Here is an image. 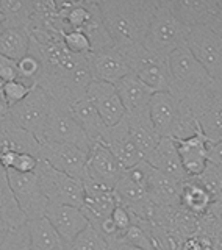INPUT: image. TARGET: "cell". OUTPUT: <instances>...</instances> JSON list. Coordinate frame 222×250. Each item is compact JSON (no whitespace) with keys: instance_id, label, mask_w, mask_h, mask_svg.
Wrapping results in <instances>:
<instances>
[{"instance_id":"41","label":"cell","mask_w":222,"mask_h":250,"mask_svg":"<svg viewBox=\"0 0 222 250\" xmlns=\"http://www.w3.org/2000/svg\"><path fill=\"white\" fill-rule=\"evenodd\" d=\"M207 163L222 170V141L211 146L210 152L207 155Z\"/></svg>"},{"instance_id":"9","label":"cell","mask_w":222,"mask_h":250,"mask_svg":"<svg viewBox=\"0 0 222 250\" xmlns=\"http://www.w3.org/2000/svg\"><path fill=\"white\" fill-rule=\"evenodd\" d=\"M5 172L14 197L18 200L21 209L23 211V214H25L27 221L30 222L44 217L45 209L49 207V200L44 195L35 172H30V174H22V172L16 170Z\"/></svg>"},{"instance_id":"27","label":"cell","mask_w":222,"mask_h":250,"mask_svg":"<svg viewBox=\"0 0 222 250\" xmlns=\"http://www.w3.org/2000/svg\"><path fill=\"white\" fill-rule=\"evenodd\" d=\"M27 229L31 250H69V244L45 217L27 222Z\"/></svg>"},{"instance_id":"3","label":"cell","mask_w":222,"mask_h":250,"mask_svg":"<svg viewBox=\"0 0 222 250\" xmlns=\"http://www.w3.org/2000/svg\"><path fill=\"white\" fill-rule=\"evenodd\" d=\"M189 30L191 28L183 25L171 13L166 0H158L155 14L144 39V47L149 52L168 60L171 53L186 45Z\"/></svg>"},{"instance_id":"40","label":"cell","mask_w":222,"mask_h":250,"mask_svg":"<svg viewBox=\"0 0 222 250\" xmlns=\"http://www.w3.org/2000/svg\"><path fill=\"white\" fill-rule=\"evenodd\" d=\"M38 167V158L35 155L30 153H18L14 161V166L10 170L16 172H22V174H30V172H35Z\"/></svg>"},{"instance_id":"36","label":"cell","mask_w":222,"mask_h":250,"mask_svg":"<svg viewBox=\"0 0 222 250\" xmlns=\"http://www.w3.org/2000/svg\"><path fill=\"white\" fill-rule=\"evenodd\" d=\"M0 250H31L27 225L19 230L8 231L0 242Z\"/></svg>"},{"instance_id":"14","label":"cell","mask_w":222,"mask_h":250,"mask_svg":"<svg viewBox=\"0 0 222 250\" xmlns=\"http://www.w3.org/2000/svg\"><path fill=\"white\" fill-rule=\"evenodd\" d=\"M86 97L92 102V105L96 106L102 121L105 122L108 128L114 127L116 124L124 119L125 108L114 84L92 80L88 86V91H86Z\"/></svg>"},{"instance_id":"33","label":"cell","mask_w":222,"mask_h":250,"mask_svg":"<svg viewBox=\"0 0 222 250\" xmlns=\"http://www.w3.org/2000/svg\"><path fill=\"white\" fill-rule=\"evenodd\" d=\"M193 180L199 183L200 186H203L218 202L221 189H222V170L221 169L211 166V164L207 163V167L203 169L202 174L199 177L193 178Z\"/></svg>"},{"instance_id":"25","label":"cell","mask_w":222,"mask_h":250,"mask_svg":"<svg viewBox=\"0 0 222 250\" xmlns=\"http://www.w3.org/2000/svg\"><path fill=\"white\" fill-rule=\"evenodd\" d=\"M114 86H116L119 97H121L122 105L125 108V113H132V111H136V109L147 108L150 97L155 94L133 72L121 78Z\"/></svg>"},{"instance_id":"28","label":"cell","mask_w":222,"mask_h":250,"mask_svg":"<svg viewBox=\"0 0 222 250\" xmlns=\"http://www.w3.org/2000/svg\"><path fill=\"white\" fill-rule=\"evenodd\" d=\"M215 202H216L215 197H213L203 186L194 182L193 178H188L186 182L181 183L180 207L189 211L191 214L199 216V217L207 214Z\"/></svg>"},{"instance_id":"10","label":"cell","mask_w":222,"mask_h":250,"mask_svg":"<svg viewBox=\"0 0 222 250\" xmlns=\"http://www.w3.org/2000/svg\"><path fill=\"white\" fill-rule=\"evenodd\" d=\"M39 158L45 160L53 169L63 174L83 182L86 177V160L88 153L80 150L75 146L58 144V143H43Z\"/></svg>"},{"instance_id":"2","label":"cell","mask_w":222,"mask_h":250,"mask_svg":"<svg viewBox=\"0 0 222 250\" xmlns=\"http://www.w3.org/2000/svg\"><path fill=\"white\" fill-rule=\"evenodd\" d=\"M169 92L197 119L215 97L216 83L186 45L168 57Z\"/></svg>"},{"instance_id":"18","label":"cell","mask_w":222,"mask_h":250,"mask_svg":"<svg viewBox=\"0 0 222 250\" xmlns=\"http://www.w3.org/2000/svg\"><path fill=\"white\" fill-rule=\"evenodd\" d=\"M180 155L181 164L186 172L188 178L199 177L203 169L207 167V155L213 143L205 138L202 131L188 139H174Z\"/></svg>"},{"instance_id":"8","label":"cell","mask_w":222,"mask_h":250,"mask_svg":"<svg viewBox=\"0 0 222 250\" xmlns=\"http://www.w3.org/2000/svg\"><path fill=\"white\" fill-rule=\"evenodd\" d=\"M186 47L216 84H222V38L208 27L189 30Z\"/></svg>"},{"instance_id":"21","label":"cell","mask_w":222,"mask_h":250,"mask_svg":"<svg viewBox=\"0 0 222 250\" xmlns=\"http://www.w3.org/2000/svg\"><path fill=\"white\" fill-rule=\"evenodd\" d=\"M171 13L183 23L194 27H210L215 16V0H166Z\"/></svg>"},{"instance_id":"13","label":"cell","mask_w":222,"mask_h":250,"mask_svg":"<svg viewBox=\"0 0 222 250\" xmlns=\"http://www.w3.org/2000/svg\"><path fill=\"white\" fill-rule=\"evenodd\" d=\"M149 114L161 138L174 139L181 117V104L171 92H155L149 102Z\"/></svg>"},{"instance_id":"11","label":"cell","mask_w":222,"mask_h":250,"mask_svg":"<svg viewBox=\"0 0 222 250\" xmlns=\"http://www.w3.org/2000/svg\"><path fill=\"white\" fill-rule=\"evenodd\" d=\"M124 172L125 169L122 167V164L117 161L116 156L104 144L96 143L91 146L88 152V160H86L85 178H89L94 183L114 189L116 183L121 180Z\"/></svg>"},{"instance_id":"46","label":"cell","mask_w":222,"mask_h":250,"mask_svg":"<svg viewBox=\"0 0 222 250\" xmlns=\"http://www.w3.org/2000/svg\"><path fill=\"white\" fill-rule=\"evenodd\" d=\"M3 30H5V18H3V14L0 13V35H2Z\"/></svg>"},{"instance_id":"6","label":"cell","mask_w":222,"mask_h":250,"mask_svg":"<svg viewBox=\"0 0 222 250\" xmlns=\"http://www.w3.org/2000/svg\"><path fill=\"white\" fill-rule=\"evenodd\" d=\"M45 141L47 143L75 146L86 153L89 152V148L92 146L83 128L77 124V121L70 114L69 106L61 105L53 100L44 130V143Z\"/></svg>"},{"instance_id":"4","label":"cell","mask_w":222,"mask_h":250,"mask_svg":"<svg viewBox=\"0 0 222 250\" xmlns=\"http://www.w3.org/2000/svg\"><path fill=\"white\" fill-rule=\"evenodd\" d=\"M35 174L38 175L41 189L49 203L82 208L85 200V189L80 180L72 178L57 169H53L43 158H38V167Z\"/></svg>"},{"instance_id":"38","label":"cell","mask_w":222,"mask_h":250,"mask_svg":"<svg viewBox=\"0 0 222 250\" xmlns=\"http://www.w3.org/2000/svg\"><path fill=\"white\" fill-rule=\"evenodd\" d=\"M0 80H2L3 83L21 80L18 61L10 60V58L3 57V55H0Z\"/></svg>"},{"instance_id":"7","label":"cell","mask_w":222,"mask_h":250,"mask_svg":"<svg viewBox=\"0 0 222 250\" xmlns=\"http://www.w3.org/2000/svg\"><path fill=\"white\" fill-rule=\"evenodd\" d=\"M130 70L154 92H169L168 60L149 52L144 45L122 52Z\"/></svg>"},{"instance_id":"12","label":"cell","mask_w":222,"mask_h":250,"mask_svg":"<svg viewBox=\"0 0 222 250\" xmlns=\"http://www.w3.org/2000/svg\"><path fill=\"white\" fill-rule=\"evenodd\" d=\"M88 64L92 74V80L105 82L110 84H116L121 78L129 75L132 70L124 53L116 47L89 52L86 55Z\"/></svg>"},{"instance_id":"48","label":"cell","mask_w":222,"mask_h":250,"mask_svg":"<svg viewBox=\"0 0 222 250\" xmlns=\"http://www.w3.org/2000/svg\"><path fill=\"white\" fill-rule=\"evenodd\" d=\"M0 170H3V169H2V167H0Z\"/></svg>"},{"instance_id":"26","label":"cell","mask_w":222,"mask_h":250,"mask_svg":"<svg viewBox=\"0 0 222 250\" xmlns=\"http://www.w3.org/2000/svg\"><path fill=\"white\" fill-rule=\"evenodd\" d=\"M180 189L181 183L168 175L152 169L149 178L147 192L156 205L163 207H180Z\"/></svg>"},{"instance_id":"22","label":"cell","mask_w":222,"mask_h":250,"mask_svg":"<svg viewBox=\"0 0 222 250\" xmlns=\"http://www.w3.org/2000/svg\"><path fill=\"white\" fill-rule=\"evenodd\" d=\"M0 152L30 153L39 158L41 143L16 125L11 117H6L5 121H0Z\"/></svg>"},{"instance_id":"47","label":"cell","mask_w":222,"mask_h":250,"mask_svg":"<svg viewBox=\"0 0 222 250\" xmlns=\"http://www.w3.org/2000/svg\"><path fill=\"white\" fill-rule=\"evenodd\" d=\"M218 202H222V189H221V194H219V199H218Z\"/></svg>"},{"instance_id":"30","label":"cell","mask_w":222,"mask_h":250,"mask_svg":"<svg viewBox=\"0 0 222 250\" xmlns=\"http://www.w3.org/2000/svg\"><path fill=\"white\" fill-rule=\"evenodd\" d=\"M30 52V33L25 28H5L0 35V55L19 61Z\"/></svg>"},{"instance_id":"34","label":"cell","mask_w":222,"mask_h":250,"mask_svg":"<svg viewBox=\"0 0 222 250\" xmlns=\"http://www.w3.org/2000/svg\"><path fill=\"white\" fill-rule=\"evenodd\" d=\"M65 47L75 55H88L91 52V42L82 30H67L63 35Z\"/></svg>"},{"instance_id":"1","label":"cell","mask_w":222,"mask_h":250,"mask_svg":"<svg viewBox=\"0 0 222 250\" xmlns=\"http://www.w3.org/2000/svg\"><path fill=\"white\" fill-rule=\"evenodd\" d=\"M97 5L116 49L127 52L144 45L158 0H99Z\"/></svg>"},{"instance_id":"16","label":"cell","mask_w":222,"mask_h":250,"mask_svg":"<svg viewBox=\"0 0 222 250\" xmlns=\"http://www.w3.org/2000/svg\"><path fill=\"white\" fill-rule=\"evenodd\" d=\"M44 217L67 244H70L89 225L88 219L80 208L58 205V203H49Z\"/></svg>"},{"instance_id":"32","label":"cell","mask_w":222,"mask_h":250,"mask_svg":"<svg viewBox=\"0 0 222 250\" xmlns=\"http://www.w3.org/2000/svg\"><path fill=\"white\" fill-rule=\"evenodd\" d=\"M107 239L89 224L78 236L69 244V250H108Z\"/></svg>"},{"instance_id":"17","label":"cell","mask_w":222,"mask_h":250,"mask_svg":"<svg viewBox=\"0 0 222 250\" xmlns=\"http://www.w3.org/2000/svg\"><path fill=\"white\" fill-rule=\"evenodd\" d=\"M100 144H104L108 150L116 156L124 169H130L144 160L130 136L125 116L121 122L114 125V127L107 128V133Z\"/></svg>"},{"instance_id":"20","label":"cell","mask_w":222,"mask_h":250,"mask_svg":"<svg viewBox=\"0 0 222 250\" xmlns=\"http://www.w3.org/2000/svg\"><path fill=\"white\" fill-rule=\"evenodd\" d=\"M125 121L127 125H129V131L134 146L138 147L142 158H146L161 139V136L158 135V131L154 127L152 119H150L149 106L132 113H125Z\"/></svg>"},{"instance_id":"45","label":"cell","mask_w":222,"mask_h":250,"mask_svg":"<svg viewBox=\"0 0 222 250\" xmlns=\"http://www.w3.org/2000/svg\"><path fill=\"white\" fill-rule=\"evenodd\" d=\"M110 249L108 250H142V249H136V247H132L129 244H124L121 241H114V242H110Z\"/></svg>"},{"instance_id":"19","label":"cell","mask_w":222,"mask_h":250,"mask_svg":"<svg viewBox=\"0 0 222 250\" xmlns=\"http://www.w3.org/2000/svg\"><path fill=\"white\" fill-rule=\"evenodd\" d=\"M144 161H147L158 172L177 180L180 183L188 180V175L183 169V164H181L180 155L177 150V146L171 138H161L158 146L146 156Z\"/></svg>"},{"instance_id":"43","label":"cell","mask_w":222,"mask_h":250,"mask_svg":"<svg viewBox=\"0 0 222 250\" xmlns=\"http://www.w3.org/2000/svg\"><path fill=\"white\" fill-rule=\"evenodd\" d=\"M3 84L5 83L0 80V121H5L6 117H10V106H8L3 97Z\"/></svg>"},{"instance_id":"31","label":"cell","mask_w":222,"mask_h":250,"mask_svg":"<svg viewBox=\"0 0 222 250\" xmlns=\"http://www.w3.org/2000/svg\"><path fill=\"white\" fill-rule=\"evenodd\" d=\"M0 13L5 18V28L28 30L33 14L31 0H0Z\"/></svg>"},{"instance_id":"37","label":"cell","mask_w":222,"mask_h":250,"mask_svg":"<svg viewBox=\"0 0 222 250\" xmlns=\"http://www.w3.org/2000/svg\"><path fill=\"white\" fill-rule=\"evenodd\" d=\"M18 69H19L21 80L35 83L36 78L43 72V64H41V61L35 57V55L28 53L22 60L18 61Z\"/></svg>"},{"instance_id":"44","label":"cell","mask_w":222,"mask_h":250,"mask_svg":"<svg viewBox=\"0 0 222 250\" xmlns=\"http://www.w3.org/2000/svg\"><path fill=\"white\" fill-rule=\"evenodd\" d=\"M210 213L213 214V217L216 219V222L219 224V227L222 229V202H215L213 207L210 208Z\"/></svg>"},{"instance_id":"23","label":"cell","mask_w":222,"mask_h":250,"mask_svg":"<svg viewBox=\"0 0 222 250\" xmlns=\"http://www.w3.org/2000/svg\"><path fill=\"white\" fill-rule=\"evenodd\" d=\"M27 217L16 200L6 172L0 170V231L8 233L27 225Z\"/></svg>"},{"instance_id":"29","label":"cell","mask_w":222,"mask_h":250,"mask_svg":"<svg viewBox=\"0 0 222 250\" xmlns=\"http://www.w3.org/2000/svg\"><path fill=\"white\" fill-rule=\"evenodd\" d=\"M199 125L210 143L215 144L222 141V84H216L211 104L199 116Z\"/></svg>"},{"instance_id":"24","label":"cell","mask_w":222,"mask_h":250,"mask_svg":"<svg viewBox=\"0 0 222 250\" xmlns=\"http://www.w3.org/2000/svg\"><path fill=\"white\" fill-rule=\"evenodd\" d=\"M69 111L77 121V124L83 128V131L86 133V136L89 138L92 144L102 143L108 127L105 125V122L102 121L99 111L88 97H85L82 100L75 102L74 105H70Z\"/></svg>"},{"instance_id":"39","label":"cell","mask_w":222,"mask_h":250,"mask_svg":"<svg viewBox=\"0 0 222 250\" xmlns=\"http://www.w3.org/2000/svg\"><path fill=\"white\" fill-rule=\"evenodd\" d=\"M111 221H113V224L116 225V229L119 231L124 233L125 230H129L130 227H132V224H133V214L125 207L117 205L114 208L113 213H111Z\"/></svg>"},{"instance_id":"42","label":"cell","mask_w":222,"mask_h":250,"mask_svg":"<svg viewBox=\"0 0 222 250\" xmlns=\"http://www.w3.org/2000/svg\"><path fill=\"white\" fill-rule=\"evenodd\" d=\"M208 28H211L222 38V0H215V16H213V21Z\"/></svg>"},{"instance_id":"5","label":"cell","mask_w":222,"mask_h":250,"mask_svg":"<svg viewBox=\"0 0 222 250\" xmlns=\"http://www.w3.org/2000/svg\"><path fill=\"white\" fill-rule=\"evenodd\" d=\"M52 108V99L43 88L33 83L30 94L19 102L18 105L10 108L11 121L30 133L39 143H44V130Z\"/></svg>"},{"instance_id":"35","label":"cell","mask_w":222,"mask_h":250,"mask_svg":"<svg viewBox=\"0 0 222 250\" xmlns=\"http://www.w3.org/2000/svg\"><path fill=\"white\" fill-rule=\"evenodd\" d=\"M31 88H33V83L25 82V80H16V82L5 83L3 97L6 100L8 106L13 108L14 105H18L19 102H22L30 94Z\"/></svg>"},{"instance_id":"15","label":"cell","mask_w":222,"mask_h":250,"mask_svg":"<svg viewBox=\"0 0 222 250\" xmlns=\"http://www.w3.org/2000/svg\"><path fill=\"white\" fill-rule=\"evenodd\" d=\"M82 183L85 189V200L80 209L88 219V222L91 225H96L100 221L110 217L117 207L116 194L113 189L94 183L89 178H85Z\"/></svg>"}]
</instances>
